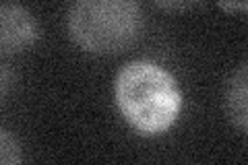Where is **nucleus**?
<instances>
[{
	"label": "nucleus",
	"instance_id": "20e7f679",
	"mask_svg": "<svg viewBox=\"0 0 248 165\" xmlns=\"http://www.w3.org/2000/svg\"><path fill=\"white\" fill-rule=\"evenodd\" d=\"M246 83H248V64L242 60L232 70L226 85H223V109L228 120L238 132H246L248 126V107H246Z\"/></svg>",
	"mask_w": 248,
	"mask_h": 165
},
{
	"label": "nucleus",
	"instance_id": "7ed1b4c3",
	"mask_svg": "<svg viewBox=\"0 0 248 165\" xmlns=\"http://www.w3.org/2000/svg\"><path fill=\"white\" fill-rule=\"evenodd\" d=\"M40 37V23L27 6L0 2V54H21Z\"/></svg>",
	"mask_w": 248,
	"mask_h": 165
},
{
	"label": "nucleus",
	"instance_id": "f257e3e1",
	"mask_svg": "<svg viewBox=\"0 0 248 165\" xmlns=\"http://www.w3.org/2000/svg\"><path fill=\"white\" fill-rule=\"evenodd\" d=\"M114 99L122 118L143 136H157L176 122L182 91L168 68L153 60H130L114 78Z\"/></svg>",
	"mask_w": 248,
	"mask_h": 165
},
{
	"label": "nucleus",
	"instance_id": "6e6552de",
	"mask_svg": "<svg viewBox=\"0 0 248 165\" xmlns=\"http://www.w3.org/2000/svg\"><path fill=\"white\" fill-rule=\"evenodd\" d=\"M221 9H226V11H244L246 9V2H219Z\"/></svg>",
	"mask_w": 248,
	"mask_h": 165
},
{
	"label": "nucleus",
	"instance_id": "423d86ee",
	"mask_svg": "<svg viewBox=\"0 0 248 165\" xmlns=\"http://www.w3.org/2000/svg\"><path fill=\"white\" fill-rule=\"evenodd\" d=\"M13 87H15V73H13V68L0 58V104L11 95Z\"/></svg>",
	"mask_w": 248,
	"mask_h": 165
},
{
	"label": "nucleus",
	"instance_id": "39448f33",
	"mask_svg": "<svg viewBox=\"0 0 248 165\" xmlns=\"http://www.w3.org/2000/svg\"><path fill=\"white\" fill-rule=\"evenodd\" d=\"M0 165H23L21 143L4 126H0Z\"/></svg>",
	"mask_w": 248,
	"mask_h": 165
},
{
	"label": "nucleus",
	"instance_id": "f03ea898",
	"mask_svg": "<svg viewBox=\"0 0 248 165\" xmlns=\"http://www.w3.org/2000/svg\"><path fill=\"white\" fill-rule=\"evenodd\" d=\"M73 42L91 54L126 52L145 29L137 0H77L66 13Z\"/></svg>",
	"mask_w": 248,
	"mask_h": 165
},
{
	"label": "nucleus",
	"instance_id": "0eeeda50",
	"mask_svg": "<svg viewBox=\"0 0 248 165\" xmlns=\"http://www.w3.org/2000/svg\"><path fill=\"white\" fill-rule=\"evenodd\" d=\"M157 6H164V9H178V11H182V9H190V6H195V2H157Z\"/></svg>",
	"mask_w": 248,
	"mask_h": 165
}]
</instances>
